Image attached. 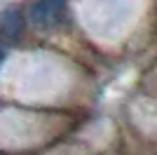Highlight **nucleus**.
I'll list each match as a JSON object with an SVG mask.
<instances>
[{"label":"nucleus","instance_id":"nucleus-2","mask_svg":"<svg viewBox=\"0 0 157 155\" xmlns=\"http://www.w3.org/2000/svg\"><path fill=\"white\" fill-rule=\"evenodd\" d=\"M21 26H24V19H21L19 10H7V12L0 14V33L5 38H10V40L19 38Z\"/></svg>","mask_w":157,"mask_h":155},{"label":"nucleus","instance_id":"nucleus-1","mask_svg":"<svg viewBox=\"0 0 157 155\" xmlns=\"http://www.w3.org/2000/svg\"><path fill=\"white\" fill-rule=\"evenodd\" d=\"M66 0H35L31 5V12H28V19L35 28L40 31H47V28H54L59 24L61 14H63Z\"/></svg>","mask_w":157,"mask_h":155},{"label":"nucleus","instance_id":"nucleus-3","mask_svg":"<svg viewBox=\"0 0 157 155\" xmlns=\"http://www.w3.org/2000/svg\"><path fill=\"white\" fill-rule=\"evenodd\" d=\"M2 59H5V54H2V50H0V64H2Z\"/></svg>","mask_w":157,"mask_h":155}]
</instances>
